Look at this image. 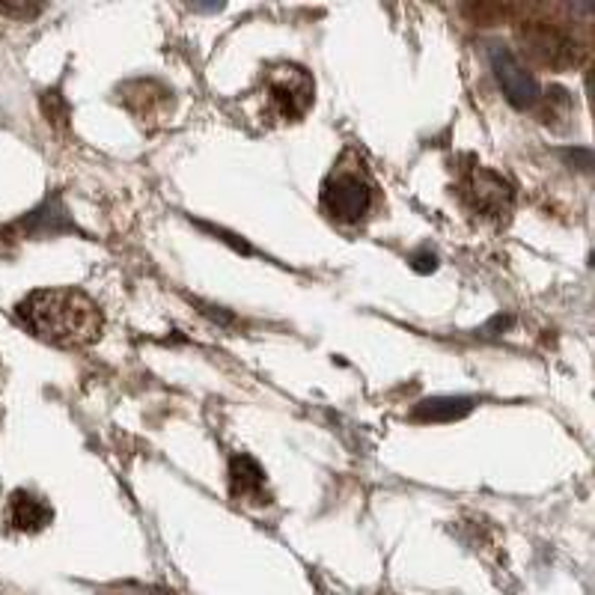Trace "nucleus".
I'll use <instances>...</instances> for the list:
<instances>
[{
	"label": "nucleus",
	"mask_w": 595,
	"mask_h": 595,
	"mask_svg": "<svg viewBox=\"0 0 595 595\" xmlns=\"http://www.w3.org/2000/svg\"><path fill=\"white\" fill-rule=\"evenodd\" d=\"M18 319L39 340L78 349L102 337V310L81 289H39L18 304Z\"/></svg>",
	"instance_id": "1"
},
{
	"label": "nucleus",
	"mask_w": 595,
	"mask_h": 595,
	"mask_svg": "<svg viewBox=\"0 0 595 595\" xmlns=\"http://www.w3.org/2000/svg\"><path fill=\"white\" fill-rule=\"evenodd\" d=\"M375 200V188L363 170L337 167L322 185V206L340 224H357L369 215Z\"/></svg>",
	"instance_id": "2"
},
{
	"label": "nucleus",
	"mask_w": 595,
	"mask_h": 595,
	"mask_svg": "<svg viewBox=\"0 0 595 595\" xmlns=\"http://www.w3.org/2000/svg\"><path fill=\"white\" fill-rule=\"evenodd\" d=\"M488 63H491V72H494V78H497L509 105L527 111L539 102V81L521 66V60L506 45L491 42L488 45Z\"/></svg>",
	"instance_id": "3"
},
{
	"label": "nucleus",
	"mask_w": 595,
	"mask_h": 595,
	"mask_svg": "<svg viewBox=\"0 0 595 595\" xmlns=\"http://www.w3.org/2000/svg\"><path fill=\"white\" fill-rule=\"evenodd\" d=\"M268 99L283 119L304 117L313 105V78L298 66H280L268 72Z\"/></svg>",
	"instance_id": "4"
},
{
	"label": "nucleus",
	"mask_w": 595,
	"mask_h": 595,
	"mask_svg": "<svg viewBox=\"0 0 595 595\" xmlns=\"http://www.w3.org/2000/svg\"><path fill=\"white\" fill-rule=\"evenodd\" d=\"M465 197L474 206V212L500 218L512 209V188L503 176H497L488 167H474L465 179Z\"/></svg>",
	"instance_id": "5"
},
{
	"label": "nucleus",
	"mask_w": 595,
	"mask_h": 595,
	"mask_svg": "<svg viewBox=\"0 0 595 595\" xmlns=\"http://www.w3.org/2000/svg\"><path fill=\"white\" fill-rule=\"evenodd\" d=\"M12 230H18L21 236H63V233H78L75 221L69 218V209L63 206L60 194L48 197L42 206H36L33 212H27L21 221L12 224Z\"/></svg>",
	"instance_id": "6"
},
{
	"label": "nucleus",
	"mask_w": 595,
	"mask_h": 595,
	"mask_svg": "<svg viewBox=\"0 0 595 595\" xmlns=\"http://www.w3.org/2000/svg\"><path fill=\"white\" fill-rule=\"evenodd\" d=\"M230 491L236 500L262 506L268 503V491H265V471L259 468V462L247 453H238L230 459Z\"/></svg>",
	"instance_id": "7"
},
{
	"label": "nucleus",
	"mask_w": 595,
	"mask_h": 595,
	"mask_svg": "<svg viewBox=\"0 0 595 595\" xmlns=\"http://www.w3.org/2000/svg\"><path fill=\"white\" fill-rule=\"evenodd\" d=\"M54 521V509L30 491H12L9 497V524L24 533H39Z\"/></svg>",
	"instance_id": "8"
},
{
	"label": "nucleus",
	"mask_w": 595,
	"mask_h": 595,
	"mask_svg": "<svg viewBox=\"0 0 595 595\" xmlns=\"http://www.w3.org/2000/svg\"><path fill=\"white\" fill-rule=\"evenodd\" d=\"M471 411H474L471 396H432V399L417 402L411 417L420 423H453V420L468 417Z\"/></svg>",
	"instance_id": "9"
},
{
	"label": "nucleus",
	"mask_w": 595,
	"mask_h": 595,
	"mask_svg": "<svg viewBox=\"0 0 595 595\" xmlns=\"http://www.w3.org/2000/svg\"><path fill=\"white\" fill-rule=\"evenodd\" d=\"M530 42H533V51H536L545 63L560 66V63H572V60H575V54H572L575 45H572V39L563 36L560 30H542V36H533Z\"/></svg>",
	"instance_id": "10"
},
{
	"label": "nucleus",
	"mask_w": 595,
	"mask_h": 595,
	"mask_svg": "<svg viewBox=\"0 0 595 595\" xmlns=\"http://www.w3.org/2000/svg\"><path fill=\"white\" fill-rule=\"evenodd\" d=\"M411 265H414L420 274H429V271H435V268H438V256H435V253H429V250H420V253H414V256H411Z\"/></svg>",
	"instance_id": "11"
}]
</instances>
